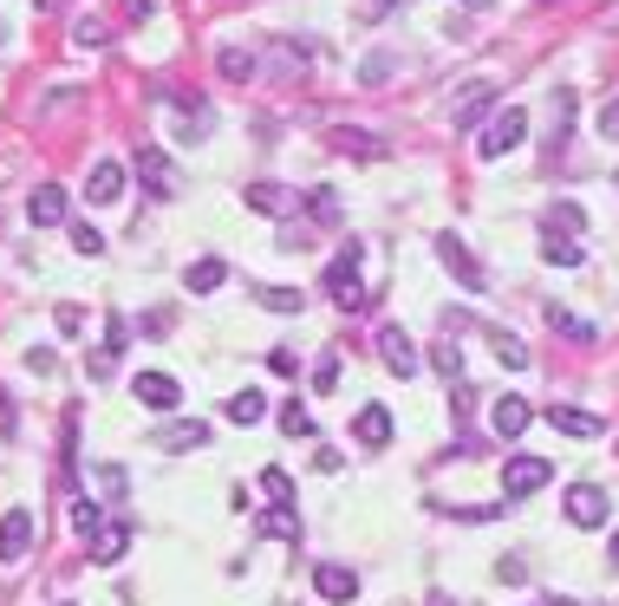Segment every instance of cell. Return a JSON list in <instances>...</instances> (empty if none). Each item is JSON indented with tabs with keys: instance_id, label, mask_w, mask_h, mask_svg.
I'll return each instance as SVG.
<instances>
[{
	"instance_id": "obj_1",
	"label": "cell",
	"mask_w": 619,
	"mask_h": 606,
	"mask_svg": "<svg viewBox=\"0 0 619 606\" xmlns=\"http://www.w3.org/2000/svg\"><path fill=\"white\" fill-rule=\"evenodd\" d=\"M529 137V111L522 104H496V118L476 131V157H509Z\"/></svg>"
},
{
	"instance_id": "obj_2",
	"label": "cell",
	"mask_w": 619,
	"mask_h": 606,
	"mask_svg": "<svg viewBox=\"0 0 619 606\" xmlns=\"http://www.w3.org/2000/svg\"><path fill=\"white\" fill-rule=\"evenodd\" d=\"M359 261H366V242H346V248L333 255L326 281H320V287H326V294H333L346 313H352V307H366V287H359Z\"/></svg>"
},
{
	"instance_id": "obj_3",
	"label": "cell",
	"mask_w": 619,
	"mask_h": 606,
	"mask_svg": "<svg viewBox=\"0 0 619 606\" xmlns=\"http://www.w3.org/2000/svg\"><path fill=\"white\" fill-rule=\"evenodd\" d=\"M137 176L150 183V196L157 202H170V196H183V170L157 150V144H137Z\"/></svg>"
},
{
	"instance_id": "obj_4",
	"label": "cell",
	"mask_w": 619,
	"mask_h": 606,
	"mask_svg": "<svg viewBox=\"0 0 619 606\" xmlns=\"http://www.w3.org/2000/svg\"><path fill=\"white\" fill-rule=\"evenodd\" d=\"M548 477H555V470H548V457H509V463H503V496H509V503H522V496L548 490Z\"/></svg>"
},
{
	"instance_id": "obj_5",
	"label": "cell",
	"mask_w": 619,
	"mask_h": 606,
	"mask_svg": "<svg viewBox=\"0 0 619 606\" xmlns=\"http://www.w3.org/2000/svg\"><path fill=\"white\" fill-rule=\"evenodd\" d=\"M437 261L463 281V294H483V268H476V255H470V242L450 228V235H437Z\"/></svg>"
},
{
	"instance_id": "obj_6",
	"label": "cell",
	"mask_w": 619,
	"mask_h": 606,
	"mask_svg": "<svg viewBox=\"0 0 619 606\" xmlns=\"http://www.w3.org/2000/svg\"><path fill=\"white\" fill-rule=\"evenodd\" d=\"M379 359H385V372H398V379H411V372L424 366V353H418V339H411L405 326H379Z\"/></svg>"
},
{
	"instance_id": "obj_7",
	"label": "cell",
	"mask_w": 619,
	"mask_h": 606,
	"mask_svg": "<svg viewBox=\"0 0 619 606\" xmlns=\"http://www.w3.org/2000/svg\"><path fill=\"white\" fill-rule=\"evenodd\" d=\"M131 398H137L144 411H176L183 385H176L170 372H137V379H131Z\"/></svg>"
},
{
	"instance_id": "obj_8",
	"label": "cell",
	"mask_w": 619,
	"mask_h": 606,
	"mask_svg": "<svg viewBox=\"0 0 619 606\" xmlns=\"http://www.w3.org/2000/svg\"><path fill=\"white\" fill-rule=\"evenodd\" d=\"M607 516H614L607 509V490H594V483H574L568 490V522L574 529H607Z\"/></svg>"
},
{
	"instance_id": "obj_9",
	"label": "cell",
	"mask_w": 619,
	"mask_h": 606,
	"mask_svg": "<svg viewBox=\"0 0 619 606\" xmlns=\"http://www.w3.org/2000/svg\"><path fill=\"white\" fill-rule=\"evenodd\" d=\"M490 118H496V85L476 78V85L457 98V131H476V124H490Z\"/></svg>"
},
{
	"instance_id": "obj_10",
	"label": "cell",
	"mask_w": 619,
	"mask_h": 606,
	"mask_svg": "<svg viewBox=\"0 0 619 606\" xmlns=\"http://www.w3.org/2000/svg\"><path fill=\"white\" fill-rule=\"evenodd\" d=\"M215 431L202 424V418H176V424H163L157 437H150V450H202Z\"/></svg>"
},
{
	"instance_id": "obj_11",
	"label": "cell",
	"mask_w": 619,
	"mask_h": 606,
	"mask_svg": "<svg viewBox=\"0 0 619 606\" xmlns=\"http://www.w3.org/2000/svg\"><path fill=\"white\" fill-rule=\"evenodd\" d=\"M33 548V509H7L0 516V561H26Z\"/></svg>"
},
{
	"instance_id": "obj_12",
	"label": "cell",
	"mask_w": 619,
	"mask_h": 606,
	"mask_svg": "<svg viewBox=\"0 0 619 606\" xmlns=\"http://www.w3.org/2000/svg\"><path fill=\"white\" fill-rule=\"evenodd\" d=\"M26 222H33V228H59V222H65V189H59V183H39V189L26 196Z\"/></svg>"
},
{
	"instance_id": "obj_13",
	"label": "cell",
	"mask_w": 619,
	"mask_h": 606,
	"mask_svg": "<svg viewBox=\"0 0 619 606\" xmlns=\"http://www.w3.org/2000/svg\"><path fill=\"white\" fill-rule=\"evenodd\" d=\"M117 353H124V320L111 313V320H104V346L85 353V372H91V379H111V372H117Z\"/></svg>"
},
{
	"instance_id": "obj_14",
	"label": "cell",
	"mask_w": 619,
	"mask_h": 606,
	"mask_svg": "<svg viewBox=\"0 0 619 606\" xmlns=\"http://www.w3.org/2000/svg\"><path fill=\"white\" fill-rule=\"evenodd\" d=\"M124 555H131V522H104V529L91 535V561H98V568H117Z\"/></svg>"
},
{
	"instance_id": "obj_15",
	"label": "cell",
	"mask_w": 619,
	"mask_h": 606,
	"mask_svg": "<svg viewBox=\"0 0 619 606\" xmlns=\"http://www.w3.org/2000/svg\"><path fill=\"white\" fill-rule=\"evenodd\" d=\"M85 196H91V202H117V196H124V163L98 157V163H91V176H85Z\"/></svg>"
},
{
	"instance_id": "obj_16",
	"label": "cell",
	"mask_w": 619,
	"mask_h": 606,
	"mask_svg": "<svg viewBox=\"0 0 619 606\" xmlns=\"http://www.w3.org/2000/svg\"><path fill=\"white\" fill-rule=\"evenodd\" d=\"M352 437H359L366 450H385V444H392V411H385V405H366V411L352 418Z\"/></svg>"
},
{
	"instance_id": "obj_17",
	"label": "cell",
	"mask_w": 619,
	"mask_h": 606,
	"mask_svg": "<svg viewBox=\"0 0 619 606\" xmlns=\"http://www.w3.org/2000/svg\"><path fill=\"white\" fill-rule=\"evenodd\" d=\"M548 424H555L561 437H601V431H607L594 411H574V405H548Z\"/></svg>"
},
{
	"instance_id": "obj_18",
	"label": "cell",
	"mask_w": 619,
	"mask_h": 606,
	"mask_svg": "<svg viewBox=\"0 0 619 606\" xmlns=\"http://www.w3.org/2000/svg\"><path fill=\"white\" fill-rule=\"evenodd\" d=\"M313 588H320L326 601H352V594H359V574L339 568V561H320V568H313Z\"/></svg>"
},
{
	"instance_id": "obj_19",
	"label": "cell",
	"mask_w": 619,
	"mask_h": 606,
	"mask_svg": "<svg viewBox=\"0 0 619 606\" xmlns=\"http://www.w3.org/2000/svg\"><path fill=\"white\" fill-rule=\"evenodd\" d=\"M242 196H248V209H261V215H287V209H294V189H287V183H248Z\"/></svg>"
},
{
	"instance_id": "obj_20",
	"label": "cell",
	"mask_w": 619,
	"mask_h": 606,
	"mask_svg": "<svg viewBox=\"0 0 619 606\" xmlns=\"http://www.w3.org/2000/svg\"><path fill=\"white\" fill-rule=\"evenodd\" d=\"M529 424H535V411H529L522 398H503V405H496V437H503V444H516Z\"/></svg>"
},
{
	"instance_id": "obj_21",
	"label": "cell",
	"mask_w": 619,
	"mask_h": 606,
	"mask_svg": "<svg viewBox=\"0 0 619 606\" xmlns=\"http://www.w3.org/2000/svg\"><path fill=\"white\" fill-rule=\"evenodd\" d=\"M261 535H274V542H300V516H294V503H274V509H261V522H255Z\"/></svg>"
},
{
	"instance_id": "obj_22",
	"label": "cell",
	"mask_w": 619,
	"mask_h": 606,
	"mask_svg": "<svg viewBox=\"0 0 619 606\" xmlns=\"http://www.w3.org/2000/svg\"><path fill=\"white\" fill-rule=\"evenodd\" d=\"M222 281H228V268H222L215 255H202V261H189V274H183V287H189V294H215Z\"/></svg>"
},
{
	"instance_id": "obj_23",
	"label": "cell",
	"mask_w": 619,
	"mask_h": 606,
	"mask_svg": "<svg viewBox=\"0 0 619 606\" xmlns=\"http://www.w3.org/2000/svg\"><path fill=\"white\" fill-rule=\"evenodd\" d=\"M333 150H339V157H385V144H379L372 131H346V124L333 131Z\"/></svg>"
},
{
	"instance_id": "obj_24",
	"label": "cell",
	"mask_w": 619,
	"mask_h": 606,
	"mask_svg": "<svg viewBox=\"0 0 619 606\" xmlns=\"http://www.w3.org/2000/svg\"><path fill=\"white\" fill-rule=\"evenodd\" d=\"M587 228V215H581V202H555L548 215H542V235H581Z\"/></svg>"
},
{
	"instance_id": "obj_25",
	"label": "cell",
	"mask_w": 619,
	"mask_h": 606,
	"mask_svg": "<svg viewBox=\"0 0 619 606\" xmlns=\"http://www.w3.org/2000/svg\"><path fill=\"white\" fill-rule=\"evenodd\" d=\"M222 411H228V424H261V418H268V398H261V392L248 385V392H235V398H228Z\"/></svg>"
},
{
	"instance_id": "obj_26",
	"label": "cell",
	"mask_w": 619,
	"mask_h": 606,
	"mask_svg": "<svg viewBox=\"0 0 619 606\" xmlns=\"http://www.w3.org/2000/svg\"><path fill=\"white\" fill-rule=\"evenodd\" d=\"M215 65H222V78H228V85L255 78V52H242V46H222V59H215Z\"/></svg>"
},
{
	"instance_id": "obj_27",
	"label": "cell",
	"mask_w": 619,
	"mask_h": 606,
	"mask_svg": "<svg viewBox=\"0 0 619 606\" xmlns=\"http://www.w3.org/2000/svg\"><path fill=\"white\" fill-rule=\"evenodd\" d=\"M542 261H555V268H581V242H568V235H542Z\"/></svg>"
},
{
	"instance_id": "obj_28",
	"label": "cell",
	"mask_w": 619,
	"mask_h": 606,
	"mask_svg": "<svg viewBox=\"0 0 619 606\" xmlns=\"http://www.w3.org/2000/svg\"><path fill=\"white\" fill-rule=\"evenodd\" d=\"M255 300H261L268 313H300L307 294H300V287H255Z\"/></svg>"
},
{
	"instance_id": "obj_29",
	"label": "cell",
	"mask_w": 619,
	"mask_h": 606,
	"mask_svg": "<svg viewBox=\"0 0 619 606\" xmlns=\"http://www.w3.org/2000/svg\"><path fill=\"white\" fill-rule=\"evenodd\" d=\"M548 326H555V333H568V339H581V346H594V339H601L587 320H574V313H561V307H548Z\"/></svg>"
},
{
	"instance_id": "obj_30",
	"label": "cell",
	"mask_w": 619,
	"mask_h": 606,
	"mask_svg": "<svg viewBox=\"0 0 619 606\" xmlns=\"http://www.w3.org/2000/svg\"><path fill=\"white\" fill-rule=\"evenodd\" d=\"M496 359H503L509 372H522V366H529V346H522L516 333H496Z\"/></svg>"
},
{
	"instance_id": "obj_31",
	"label": "cell",
	"mask_w": 619,
	"mask_h": 606,
	"mask_svg": "<svg viewBox=\"0 0 619 606\" xmlns=\"http://www.w3.org/2000/svg\"><path fill=\"white\" fill-rule=\"evenodd\" d=\"M431 366L457 385V379H463V346H431Z\"/></svg>"
},
{
	"instance_id": "obj_32",
	"label": "cell",
	"mask_w": 619,
	"mask_h": 606,
	"mask_svg": "<svg viewBox=\"0 0 619 606\" xmlns=\"http://www.w3.org/2000/svg\"><path fill=\"white\" fill-rule=\"evenodd\" d=\"M72 529H78V535L91 542V535L104 529V509H98V503H72Z\"/></svg>"
},
{
	"instance_id": "obj_33",
	"label": "cell",
	"mask_w": 619,
	"mask_h": 606,
	"mask_svg": "<svg viewBox=\"0 0 619 606\" xmlns=\"http://www.w3.org/2000/svg\"><path fill=\"white\" fill-rule=\"evenodd\" d=\"M281 431H287V437H313V411H307V405H287V411H281Z\"/></svg>"
},
{
	"instance_id": "obj_34",
	"label": "cell",
	"mask_w": 619,
	"mask_h": 606,
	"mask_svg": "<svg viewBox=\"0 0 619 606\" xmlns=\"http://www.w3.org/2000/svg\"><path fill=\"white\" fill-rule=\"evenodd\" d=\"M261 490H268L274 503H294V477H287V470H261Z\"/></svg>"
},
{
	"instance_id": "obj_35",
	"label": "cell",
	"mask_w": 619,
	"mask_h": 606,
	"mask_svg": "<svg viewBox=\"0 0 619 606\" xmlns=\"http://www.w3.org/2000/svg\"><path fill=\"white\" fill-rule=\"evenodd\" d=\"M72 39H78V46L91 52V46H104L111 33H104V20H78V26H72Z\"/></svg>"
},
{
	"instance_id": "obj_36",
	"label": "cell",
	"mask_w": 619,
	"mask_h": 606,
	"mask_svg": "<svg viewBox=\"0 0 619 606\" xmlns=\"http://www.w3.org/2000/svg\"><path fill=\"white\" fill-rule=\"evenodd\" d=\"M392 65H398L392 52H372V59L359 65V78H366V85H379V78H392Z\"/></svg>"
},
{
	"instance_id": "obj_37",
	"label": "cell",
	"mask_w": 619,
	"mask_h": 606,
	"mask_svg": "<svg viewBox=\"0 0 619 606\" xmlns=\"http://www.w3.org/2000/svg\"><path fill=\"white\" fill-rule=\"evenodd\" d=\"M307 209H313L320 222H339V196H333V189H313V196H307Z\"/></svg>"
},
{
	"instance_id": "obj_38",
	"label": "cell",
	"mask_w": 619,
	"mask_h": 606,
	"mask_svg": "<svg viewBox=\"0 0 619 606\" xmlns=\"http://www.w3.org/2000/svg\"><path fill=\"white\" fill-rule=\"evenodd\" d=\"M72 248H78V255H104V235H98L91 222H78V228H72Z\"/></svg>"
},
{
	"instance_id": "obj_39",
	"label": "cell",
	"mask_w": 619,
	"mask_h": 606,
	"mask_svg": "<svg viewBox=\"0 0 619 606\" xmlns=\"http://www.w3.org/2000/svg\"><path fill=\"white\" fill-rule=\"evenodd\" d=\"M339 385V353H326L320 366H313V392H333Z\"/></svg>"
},
{
	"instance_id": "obj_40",
	"label": "cell",
	"mask_w": 619,
	"mask_h": 606,
	"mask_svg": "<svg viewBox=\"0 0 619 606\" xmlns=\"http://www.w3.org/2000/svg\"><path fill=\"white\" fill-rule=\"evenodd\" d=\"M601 137H619V98L601 104Z\"/></svg>"
},
{
	"instance_id": "obj_41",
	"label": "cell",
	"mask_w": 619,
	"mask_h": 606,
	"mask_svg": "<svg viewBox=\"0 0 619 606\" xmlns=\"http://www.w3.org/2000/svg\"><path fill=\"white\" fill-rule=\"evenodd\" d=\"M0 437H13V398L0 392Z\"/></svg>"
},
{
	"instance_id": "obj_42",
	"label": "cell",
	"mask_w": 619,
	"mask_h": 606,
	"mask_svg": "<svg viewBox=\"0 0 619 606\" xmlns=\"http://www.w3.org/2000/svg\"><path fill=\"white\" fill-rule=\"evenodd\" d=\"M33 7H39V13H59V7H65V0H33Z\"/></svg>"
},
{
	"instance_id": "obj_43",
	"label": "cell",
	"mask_w": 619,
	"mask_h": 606,
	"mask_svg": "<svg viewBox=\"0 0 619 606\" xmlns=\"http://www.w3.org/2000/svg\"><path fill=\"white\" fill-rule=\"evenodd\" d=\"M614 568H619V529H614Z\"/></svg>"
},
{
	"instance_id": "obj_44",
	"label": "cell",
	"mask_w": 619,
	"mask_h": 606,
	"mask_svg": "<svg viewBox=\"0 0 619 606\" xmlns=\"http://www.w3.org/2000/svg\"><path fill=\"white\" fill-rule=\"evenodd\" d=\"M463 7H490V0H463Z\"/></svg>"
},
{
	"instance_id": "obj_45",
	"label": "cell",
	"mask_w": 619,
	"mask_h": 606,
	"mask_svg": "<svg viewBox=\"0 0 619 606\" xmlns=\"http://www.w3.org/2000/svg\"><path fill=\"white\" fill-rule=\"evenodd\" d=\"M385 7H398V0H385Z\"/></svg>"
}]
</instances>
